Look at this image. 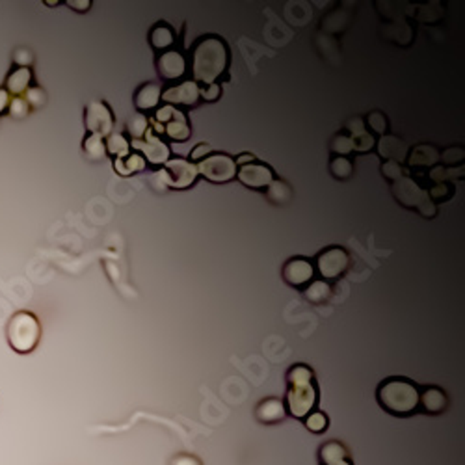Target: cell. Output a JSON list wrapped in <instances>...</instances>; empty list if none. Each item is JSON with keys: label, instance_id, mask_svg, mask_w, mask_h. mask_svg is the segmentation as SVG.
<instances>
[{"label": "cell", "instance_id": "2e32d148", "mask_svg": "<svg viewBox=\"0 0 465 465\" xmlns=\"http://www.w3.org/2000/svg\"><path fill=\"white\" fill-rule=\"evenodd\" d=\"M285 417H287L285 402L281 399H276V397L260 400L255 408V419L260 425H277V422L285 421Z\"/></svg>", "mask_w": 465, "mask_h": 465}, {"label": "cell", "instance_id": "d6986e66", "mask_svg": "<svg viewBox=\"0 0 465 465\" xmlns=\"http://www.w3.org/2000/svg\"><path fill=\"white\" fill-rule=\"evenodd\" d=\"M149 43L151 47L158 52H166L173 47L175 43V32H173V27H170L168 22L161 21L156 22L155 27L151 28L149 32Z\"/></svg>", "mask_w": 465, "mask_h": 465}, {"label": "cell", "instance_id": "ba28073f", "mask_svg": "<svg viewBox=\"0 0 465 465\" xmlns=\"http://www.w3.org/2000/svg\"><path fill=\"white\" fill-rule=\"evenodd\" d=\"M161 177L170 189L183 190L190 189L198 181L200 173H198V166L194 162L184 161V158H170L164 164Z\"/></svg>", "mask_w": 465, "mask_h": 465}, {"label": "cell", "instance_id": "30bf717a", "mask_svg": "<svg viewBox=\"0 0 465 465\" xmlns=\"http://www.w3.org/2000/svg\"><path fill=\"white\" fill-rule=\"evenodd\" d=\"M283 281L288 287L305 288L311 281H315V265L307 257H293L283 265Z\"/></svg>", "mask_w": 465, "mask_h": 465}, {"label": "cell", "instance_id": "7c38bea8", "mask_svg": "<svg viewBox=\"0 0 465 465\" xmlns=\"http://www.w3.org/2000/svg\"><path fill=\"white\" fill-rule=\"evenodd\" d=\"M131 145L142 153L144 161L149 162L151 166H164L172 156V151H170L166 142L155 136V134H151L149 131H147L144 140H134V142H131Z\"/></svg>", "mask_w": 465, "mask_h": 465}, {"label": "cell", "instance_id": "cb8c5ba5", "mask_svg": "<svg viewBox=\"0 0 465 465\" xmlns=\"http://www.w3.org/2000/svg\"><path fill=\"white\" fill-rule=\"evenodd\" d=\"M408 158H410V164L413 168H428L434 166L439 161V153L434 149L432 145H419L411 151V155H408Z\"/></svg>", "mask_w": 465, "mask_h": 465}, {"label": "cell", "instance_id": "f35d334b", "mask_svg": "<svg viewBox=\"0 0 465 465\" xmlns=\"http://www.w3.org/2000/svg\"><path fill=\"white\" fill-rule=\"evenodd\" d=\"M10 112L11 116L24 117L28 112V103L24 99H21V97H17V99H13L10 103Z\"/></svg>", "mask_w": 465, "mask_h": 465}, {"label": "cell", "instance_id": "277c9868", "mask_svg": "<svg viewBox=\"0 0 465 465\" xmlns=\"http://www.w3.org/2000/svg\"><path fill=\"white\" fill-rule=\"evenodd\" d=\"M41 339V326L38 318L28 313L19 311L8 322V343L19 354H30L38 346Z\"/></svg>", "mask_w": 465, "mask_h": 465}, {"label": "cell", "instance_id": "7a4b0ae2", "mask_svg": "<svg viewBox=\"0 0 465 465\" xmlns=\"http://www.w3.org/2000/svg\"><path fill=\"white\" fill-rule=\"evenodd\" d=\"M318 385H316L315 372L305 363H296L287 371V399L285 408L287 415L304 421L311 411L318 406Z\"/></svg>", "mask_w": 465, "mask_h": 465}, {"label": "cell", "instance_id": "d6a6232c", "mask_svg": "<svg viewBox=\"0 0 465 465\" xmlns=\"http://www.w3.org/2000/svg\"><path fill=\"white\" fill-rule=\"evenodd\" d=\"M367 127H369L371 133L385 136V134H388V117H385V114H382V112H372V114H369V117H367Z\"/></svg>", "mask_w": 465, "mask_h": 465}, {"label": "cell", "instance_id": "8992f818", "mask_svg": "<svg viewBox=\"0 0 465 465\" xmlns=\"http://www.w3.org/2000/svg\"><path fill=\"white\" fill-rule=\"evenodd\" d=\"M195 166H198V173L201 177H205L211 183L226 184L232 179H237V162L231 155H226V153H211Z\"/></svg>", "mask_w": 465, "mask_h": 465}, {"label": "cell", "instance_id": "3957f363", "mask_svg": "<svg viewBox=\"0 0 465 465\" xmlns=\"http://www.w3.org/2000/svg\"><path fill=\"white\" fill-rule=\"evenodd\" d=\"M419 391L421 388L406 376H389L376 389L378 406L385 413L399 419L419 413Z\"/></svg>", "mask_w": 465, "mask_h": 465}, {"label": "cell", "instance_id": "7bdbcfd3", "mask_svg": "<svg viewBox=\"0 0 465 465\" xmlns=\"http://www.w3.org/2000/svg\"><path fill=\"white\" fill-rule=\"evenodd\" d=\"M67 6H69V8H73V10H77V11H80V13H84V11L91 8V2H89V0H82V2H77V0H69V2H67Z\"/></svg>", "mask_w": 465, "mask_h": 465}, {"label": "cell", "instance_id": "ee69618b", "mask_svg": "<svg viewBox=\"0 0 465 465\" xmlns=\"http://www.w3.org/2000/svg\"><path fill=\"white\" fill-rule=\"evenodd\" d=\"M8 106H10V95H8L6 89H0V114H2Z\"/></svg>", "mask_w": 465, "mask_h": 465}, {"label": "cell", "instance_id": "ffe728a7", "mask_svg": "<svg viewBox=\"0 0 465 465\" xmlns=\"http://www.w3.org/2000/svg\"><path fill=\"white\" fill-rule=\"evenodd\" d=\"M378 153L389 161L393 162H402L408 158V149H406V145L400 142L399 138H393V136H383L382 142L378 144Z\"/></svg>", "mask_w": 465, "mask_h": 465}, {"label": "cell", "instance_id": "52a82bcc", "mask_svg": "<svg viewBox=\"0 0 465 465\" xmlns=\"http://www.w3.org/2000/svg\"><path fill=\"white\" fill-rule=\"evenodd\" d=\"M348 266L350 255L341 246H327L316 255L315 272H318V276L327 283L343 277L344 272L348 270Z\"/></svg>", "mask_w": 465, "mask_h": 465}, {"label": "cell", "instance_id": "83f0119b", "mask_svg": "<svg viewBox=\"0 0 465 465\" xmlns=\"http://www.w3.org/2000/svg\"><path fill=\"white\" fill-rule=\"evenodd\" d=\"M266 190H268V192H266L268 200H270L272 203H276V205H285V203H288L290 198H293V190H290V186H288L285 181H274Z\"/></svg>", "mask_w": 465, "mask_h": 465}, {"label": "cell", "instance_id": "5b68a950", "mask_svg": "<svg viewBox=\"0 0 465 465\" xmlns=\"http://www.w3.org/2000/svg\"><path fill=\"white\" fill-rule=\"evenodd\" d=\"M393 195L402 205L408 207V209H415V211L421 212L422 216H436V205L428 198V192L419 189V184L415 181H411L410 177H402L400 181L393 183Z\"/></svg>", "mask_w": 465, "mask_h": 465}, {"label": "cell", "instance_id": "f546056e", "mask_svg": "<svg viewBox=\"0 0 465 465\" xmlns=\"http://www.w3.org/2000/svg\"><path fill=\"white\" fill-rule=\"evenodd\" d=\"M330 172H332L335 179L344 181V179H348L354 173V164L346 156H333L332 162H330Z\"/></svg>", "mask_w": 465, "mask_h": 465}, {"label": "cell", "instance_id": "b9f144b4", "mask_svg": "<svg viewBox=\"0 0 465 465\" xmlns=\"http://www.w3.org/2000/svg\"><path fill=\"white\" fill-rule=\"evenodd\" d=\"M170 465H201V462L192 455H177Z\"/></svg>", "mask_w": 465, "mask_h": 465}, {"label": "cell", "instance_id": "f6af8a7d", "mask_svg": "<svg viewBox=\"0 0 465 465\" xmlns=\"http://www.w3.org/2000/svg\"><path fill=\"white\" fill-rule=\"evenodd\" d=\"M235 162H237V166H244V164H251V162H255V156L253 155H248V153H244V155L237 156V158H235Z\"/></svg>", "mask_w": 465, "mask_h": 465}, {"label": "cell", "instance_id": "ab89813d", "mask_svg": "<svg viewBox=\"0 0 465 465\" xmlns=\"http://www.w3.org/2000/svg\"><path fill=\"white\" fill-rule=\"evenodd\" d=\"M27 103H30V105L34 106H39L43 105L45 103V94L41 91V88H30L27 91Z\"/></svg>", "mask_w": 465, "mask_h": 465}, {"label": "cell", "instance_id": "9c48e42d", "mask_svg": "<svg viewBox=\"0 0 465 465\" xmlns=\"http://www.w3.org/2000/svg\"><path fill=\"white\" fill-rule=\"evenodd\" d=\"M84 123H86V128H88L89 134H97L101 138L112 134L114 116H112L110 106L103 103V101L89 103L86 106V112H84Z\"/></svg>", "mask_w": 465, "mask_h": 465}, {"label": "cell", "instance_id": "603a6c76", "mask_svg": "<svg viewBox=\"0 0 465 465\" xmlns=\"http://www.w3.org/2000/svg\"><path fill=\"white\" fill-rule=\"evenodd\" d=\"M164 133L168 134V138L173 140V142H186L190 138V127L186 123V117H184L183 112L175 114L172 121L166 123V127L162 128Z\"/></svg>", "mask_w": 465, "mask_h": 465}, {"label": "cell", "instance_id": "5bb4252c", "mask_svg": "<svg viewBox=\"0 0 465 465\" xmlns=\"http://www.w3.org/2000/svg\"><path fill=\"white\" fill-rule=\"evenodd\" d=\"M156 73L164 82H173L184 77L186 73V60L177 49H170L166 52H161L156 58Z\"/></svg>", "mask_w": 465, "mask_h": 465}, {"label": "cell", "instance_id": "e575fe53", "mask_svg": "<svg viewBox=\"0 0 465 465\" xmlns=\"http://www.w3.org/2000/svg\"><path fill=\"white\" fill-rule=\"evenodd\" d=\"M352 140H354V151H357V153H367V151H371L376 145V140H374L371 133H363Z\"/></svg>", "mask_w": 465, "mask_h": 465}, {"label": "cell", "instance_id": "8fae6325", "mask_svg": "<svg viewBox=\"0 0 465 465\" xmlns=\"http://www.w3.org/2000/svg\"><path fill=\"white\" fill-rule=\"evenodd\" d=\"M237 179L244 186L253 190L268 189L274 181H276V173L268 164L263 162H251V164H244L238 166Z\"/></svg>", "mask_w": 465, "mask_h": 465}, {"label": "cell", "instance_id": "9a60e30c", "mask_svg": "<svg viewBox=\"0 0 465 465\" xmlns=\"http://www.w3.org/2000/svg\"><path fill=\"white\" fill-rule=\"evenodd\" d=\"M449 406V399L443 389L428 385L419 391V411L427 415H441Z\"/></svg>", "mask_w": 465, "mask_h": 465}, {"label": "cell", "instance_id": "6da1fadb", "mask_svg": "<svg viewBox=\"0 0 465 465\" xmlns=\"http://www.w3.org/2000/svg\"><path fill=\"white\" fill-rule=\"evenodd\" d=\"M190 58H192L194 82L209 86V84H216L218 78L228 73L231 50L226 39L216 34H209L195 41Z\"/></svg>", "mask_w": 465, "mask_h": 465}, {"label": "cell", "instance_id": "4dcf8cb0", "mask_svg": "<svg viewBox=\"0 0 465 465\" xmlns=\"http://www.w3.org/2000/svg\"><path fill=\"white\" fill-rule=\"evenodd\" d=\"M304 425L309 432L322 434V432H326L327 427H330V419H327V415L324 413V411L315 410V411H311L309 415L305 417Z\"/></svg>", "mask_w": 465, "mask_h": 465}, {"label": "cell", "instance_id": "4316f807", "mask_svg": "<svg viewBox=\"0 0 465 465\" xmlns=\"http://www.w3.org/2000/svg\"><path fill=\"white\" fill-rule=\"evenodd\" d=\"M82 151L84 155L88 156L89 161H103L106 156V145L105 140L97 136V134H88L82 142Z\"/></svg>", "mask_w": 465, "mask_h": 465}, {"label": "cell", "instance_id": "74e56055", "mask_svg": "<svg viewBox=\"0 0 465 465\" xmlns=\"http://www.w3.org/2000/svg\"><path fill=\"white\" fill-rule=\"evenodd\" d=\"M175 114H177V108H173V106H161V108H156L155 110V119L156 123H170L175 117Z\"/></svg>", "mask_w": 465, "mask_h": 465}, {"label": "cell", "instance_id": "7402d4cb", "mask_svg": "<svg viewBox=\"0 0 465 465\" xmlns=\"http://www.w3.org/2000/svg\"><path fill=\"white\" fill-rule=\"evenodd\" d=\"M332 296V285L324 279H318V281H311L307 287L304 288V298L309 302V304L320 305L326 304L327 300Z\"/></svg>", "mask_w": 465, "mask_h": 465}, {"label": "cell", "instance_id": "d4e9b609", "mask_svg": "<svg viewBox=\"0 0 465 465\" xmlns=\"http://www.w3.org/2000/svg\"><path fill=\"white\" fill-rule=\"evenodd\" d=\"M105 145H106V155L114 156L116 161L117 158H125L127 155H131V142L119 133L108 134Z\"/></svg>", "mask_w": 465, "mask_h": 465}, {"label": "cell", "instance_id": "44dd1931", "mask_svg": "<svg viewBox=\"0 0 465 465\" xmlns=\"http://www.w3.org/2000/svg\"><path fill=\"white\" fill-rule=\"evenodd\" d=\"M30 82H32V71H30V67H17L15 71L11 73L8 80H6V91L21 95L30 89Z\"/></svg>", "mask_w": 465, "mask_h": 465}, {"label": "cell", "instance_id": "8d00e7d4", "mask_svg": "<svg viewBox=\"0 0 465 465\" xmlns=\"http://www.w3.org/2000/svg\"><path fill=\"white\" fill-rule=\"evenodd\" d=\"M450 195H452V189H450L449 184L445 183H439L436 184L432 190H430V194H428V198L430 200H436V201H441V200H449Z\"/></svg>", "mask_w": 465, "mask_h": 465}, {"label": "cell", "instance_id": "f1b7e54d", "mask_svg": "<svg viewBox=\"0 0 465 465\" xmlns=\"http://www.w3.org/2000/svg\"><path fill=\"white\" fill-rule=\"evenodd\" d=\"M147 128H149V119L145 114H140V112L131 116V119L127 121V133L133 142L134 140H144Z\"/></svg>", "mask_w": 465, "mask_h": 465}, {"label": "cell", "instance_id": "ac0fdd59", "mask_svg": "<svg viewBox=\"0 0 465 465\" xmlns=\"http://www.w3.org/2000/svg\"><path fill=\"white\" fill-rule=\"evenodd\" d=\"M318 462L320 465H354L348 450L339 441H326L318 449Z\"/></svg>", "mask_w": 465, "mask_h": 465}, {"label": "cell", "instance_id": "1f68e13d", "mask_svg": "<svg viewBox=\"0 0 465 465\" xmlns=\"http://www.w3.org/2000/svg\"><path fill=\"white\" fill-rule=\"evenodd\" d=\"M332 151L335 156H346L354 151V140L348 134H337L332 142Z\"/></svg>", "mask_w": 465, "mask_h": 465}, {"label": "cell", "instance_id": "e0dca14e", "mask_svg": "<svg viewBox=\"0 0 465 465\" xmlns=\"http://www.w3.org/2000/svg\"><path fill=\"white\" fill-rule=\"evenodd\" d=\"M161 86L156 82H145L144 86H140L138 91L134 94V106L140 114H147L158 108L161 105Z\"/></svg>", "mask_w": 465, "mask_h": 465}, {"label": "cell", "instance_id": "d590c367", "mask_svg": "<svg viewBox=\"0 0 465 465\" xmlns=\"http://www.w3.org/2000/svg\"><path fill=\"white\" fill-rule=\"evenodd\" d=\"M222 95V86L220 84H209L205 88L200 89V97L207 103H214L216 99H220Z\"/></svg>", "mask_w": 465, "mask_h": 465}, {"label": "cell", "instance_id": "60d3db41", "mask_svg": "<svg viewBox=\"0 0 465 465\" xmlns=\"http://www.w3.org/2000/svg\"><path fill=\"white\" fill-rule=\"evenodd\" d=\"M211 153H212L211 145L200 144V145H195V149L192 151V155H190V158H192V161H195V162H200V161H203L205 156L211 155Z\"/></svg>", "mask_w": 465, "mask_h": 465}, {"label": "cell", "instance_id": "484cf974", "mask_svg": "<svg viewBox=\"0 0 465 465\" xmlns=\"http://www.w3.org/2000/svg\"><path fill=\"white\" fill-rule=\"evenodd\" d=\"M145 168V161L144 156L138 155V153H134V155H127L125 158H117L114 162V170H116L119 175L123 177H127V175H133L136 172H142Z\"/></svg>", "mask_w": 465, "mask_h": 465}, {"label": "cell", "instance_id": "836d02e7", "mask_svg": "<svg viewBox=\"0 0 465 465\" xmlns=\"http://www.w3.org/2000/svg\"><path fill=\"white\" fill-rule=\"evenodd\" d=\"M382 173H383V177H388L389 181H393V183H397V181H400V179L404 177V172H402L400 164L399 162H393V161L383 162Z\"/></svg>", "mask_w": 465, "mask_h": 465}, {"label": "cell", "instance_id": "4fadbf2b", "mask_svg": "<svg viewBox=\"0 0 465 465\" xmlns=\"http://www.w3.org/2000/svg\"><path fill=\"white\" fill-rule=\"evenodd\" d=\"M200 84H195L194 80H184L181 84H175L172 88H168L166 91H162L161 101L166 103L168 106H184V108H194L200 103Z\"/></svg>", "mask_w": 465, "mask_h": 465}]
</instances>
